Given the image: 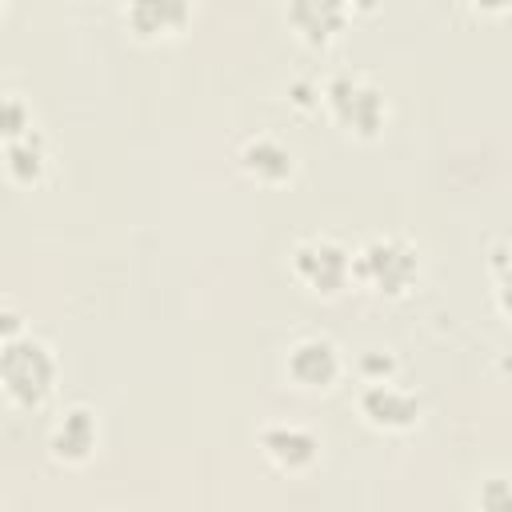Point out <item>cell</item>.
Here are the masks:
<instances>
[{
	"label": "cell",
	"mask_w": 512,
	"mask_h": 512,
	"mask_svg": "<svg viewBox=\"0 0 512 512\" xmlns=\"http://www.w3.org/2000/svg\"><path fill=\"white\" fill-rule=\"evenodd\" d=\"M0 376L12 400L20 404H40L52 392L56 380V360L48 352V344L32 340V336H12L4 340V356H0Z\"/></svg>",
	"instance_id": "1"
},
{
	"label": "cell",
	"mask_w": 512,
	"mask_h": 512,
	"mask_svg": "<svg viewBox=\"0 0 512 512\" xmlns=\"http://www.w3.org/2000/svg\"><path fill=\"white\" fill-rule=\"evenodd\" d=\"M324 96H328V108L336 112V120L356 128V132H364V136H372L380 128V120H384V96L368 80H360L352 72H336L328 80Z\"/></svg>",
	"instance_id": "2"
},
{
	"label": "cell",
	"mask_w": 512,
	"mask_h": 512,
	"mask_svg": "<svg viewBox=\"0 0 512 512\" xmlns=\"http://www.w3.org/2000/svg\"><path fill=\"white\" fill-rule=\"evenodd\" d=\"M356 268H360V276L372 284V288H380V292H404L408 284H412V276H416V252L404 244V240H372V244H364V252H360V260H356Z\"/></svg>",
	"instance_id": "3"
},
{
	"label": "cell",
	"mask_w": 512,
	"mask_h": 512,
	"mask_svg": "<svg viewBox=\"0 0 512 512\" xmlns=\"http://www.w3.org/2000/svg\"><path fill=\"white\" fill-rule=\"evenodd\" d=\"M292 268L316 292H336L352 272V256L336 240H308L292 252Z\"/></svg>",
	"instance_id": "4"
},
{
	"label": "cell",
	"mask_w": 512,
	"mask_h": 512,
	"mask_svg": "<svg viewBox=\"0 0 512 512\" xmlns=\"http://www.w3.org/2000/svg\"><path fill=\"white\" fill-rule=\"evenodd\" d=\"M336 372H340V356H336V348H332L328 340H320V336H308V340H300V344L288 352V376L300 380V384H308V388L332 384Z\"/></svg>",
	"instance_id": "5"
},
{
	"label": "cell",
	"mask_w": 512,
	"mask_h": 512,
	"mask_svg": "<svg viewBox=\"0 0 512 512\" xmlns=\"http://www.w3.org/2000/svg\"><path fill=\"white\" fill-rule=\"evenodd\" d=\"M360 408L380 428H408L416 420V412H420V400L408 396V392H400V388H392V384H384V380H376V384L364 388Z\"/></svg>",
	"instance_id": "6"
},
{
	"label": "cell",
	"mask_w": 512,
	"mask_h": 512,
	"mask_svg": "<svg viewBox=\"0 0 512 512\" xmlns=\"http://www.w3.org/2000/svg\"><path fill=\"white\" fill-rule=\"evenodd\" d=\"M260 448L280 464V468H304V464H312V456H316V436L312 432H304V428H296V424H276V428H264L260 432Z\"/></svg>",
	"instance_id": "7"
},
{
	"label": "cell",
	"mask_w": 512,
	"mask_h": 512,
	"mask_svg": "<svg viewBox=\"0 0 512 512\" xmlns=\"http://www.w3.org/2000/svg\"><path fill=\"white\" fill-rule=\"evenodd\" d=\"M96 448V416L88 408H68L52 428V452L60 460H84Z\"/></svg>",
	"instance_id": "8"
},
{
	"label": "cell",
	"mask_w": 512,
	"mask_h": 512,
	"mask_svg": "<svg viewBox=\"0 0 512 512\" xmlns=\"http://www.w3.org/2000/svg\"><path fill=\"white\" fill-rule=\"evenodd\" d=\"M240 164H244L252 176H260V180H284V176L292 172V152H288L280 140H272V136H256V140L244 144Z\"/></svg>",
	"instance_id": "9"
},
{
	"label": "cell",
	"mask_w": 512,
	"mask_h": 512,
	"mask_svg": "<svg viewBox=\"0 0 512 512\" xmlns=\"http://www.w3.org/2000/svg\"><path fill=\"white\" fill-rule=\"evenodd\" d=\"M288 16H292V20H296L312 40H316V36L324 40V36L340 24V16H344V12H340V4H328V0H324V4H316V0H300V4H292V8H288Z\"/></svg>",
	"instance_id": "10"
},
{
	"label": "cell",
	"mask_w": 512,
	"mask_h": 512,
	"mask_svg": "<svg viewBox=\"0 0 512 512\" xmlns=\"http://www.w3.org/2000/svg\"><path fill=\"white\" fill-rule=\"evenodd\" d=\"M40 168H44V140H40L36 132L8 140V172H12V176H20V180H36Z\"/></svg>",
	"instance_id": "11"
},
{
	"label": "cell",
	"mask_w": 512,
	"mask_h": 512,
	"mask_svg": "<svg viewBox=\"0 0 512 512\" xmlns=\"http://www.w3.org/2000/svg\"><path fill=\"white\" fill-rule=\"evenodd\" d=\"M184 16H188L184 4H156V0H144V4H132V8H128V20H132L140 32H156V28L180 24Z\"/></svg>",
	"instance_id": "12"
},
{
	"label": "cell",
	"mask_w": 512,
	"mask_h": 512,
	"mask_svg": "<svg viewBox=\"0 0 512 512\" xmlns=\"http://www.w3.org/2000/svg\"><path fill=\"white\" fill-rule=\"evenodd\" d=\"M480 508L484 512H512V484L508 480H484Z\"/></svg>",
	"instance_id": "13"
},
{
	"label": "cell",
	"mask_w": 512,
	"mask_h": 512,
	"mask_svg": "<svg viewBox=\"0 0 512 512\" xmlns=\"http://www.w3.org/2000/svg\"><path fill=\"white\" fill-rule=\"evenodd\" d=\"M500 308H504V312H512V272L500 280Z\"/></svg>",
	"instance_id": "14"
}]
</instances>
